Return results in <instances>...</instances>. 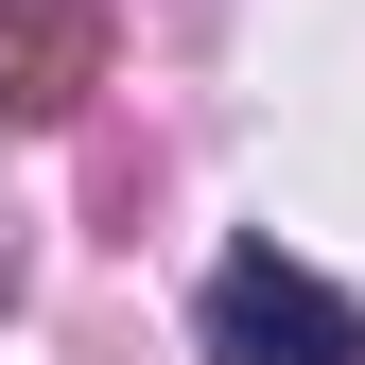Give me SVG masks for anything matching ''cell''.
Here are the masks:
<instances>
[{
	"label": "cell",
	"mask_w": 365,
	"mask_h": 365,
	"mask_svg": "<svg viewBox=\"0 0 365 365\" xmlns=\"http://www.w3.org/2000/svg\"><path fill=\"white\" fill-rule=\"evenodd\" d=\"M192 313H209V365H365V313L279 244H226Z\"/></svg>",
	"instance_id": "1"
},
{
	"label": "cell",
	"mask_w": 365,
	"mask_h": 365,
	"mask_svg": "<svg viewBox=\"0 0 365 365\" xmlns=\"http://www.w3.org/2000/svg\"><path fill=\"white\" fill-rule=\"evenodd\" d=\"M105 87V0H0V122H70Z\"/></svg>",
	"instance_id": "2"
}]
</instances>
